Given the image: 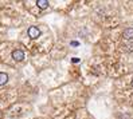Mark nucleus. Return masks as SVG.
<instances>
[{
    "label": "nucleus",
    "instance_id": "20e7f679",
    "mask_svg": "<svg viewBox=\"0 0 133 119\" xmlns=\"http://www.w3.org/2000/svg\"><path fill=\"white\" fill-rule=\"evenodd\" d=\"M124 36L127 38V39H132V38H133V29H132V28L125 29V31H124Z\"/></svg>",
    "mask_w": 133,
    "mask_h": 119
},
{
    "label": "nucleus",
    "instance_id": "7ed1b4c3",
    "mask_svg": "<svg viewBox=\"0 0 133 119\" xmlns=\"http://www.w3.org/2000/svg\"><path fill=\"white\" fill-rule=\"evenodd\" d=\"M36 4L41 7V8H47V7H49V2H47V0H38Z\"/></svg>",
    "mask_w": 133,
    "mask_h": 119
},
{
    "label": "nucleus",
    "instance_id": "423d86ee",
    "mask_svg": "<svg viewBox=\"0 0 133 119\" xmlns=\"http://www.w3.org/2000/svg\"><path fill=\"white\" fill-rule=\"evenodd\" d=\"M132 86H133V82H132Z\"/></svg>",
    "mask_w": 133,
    "mask_h": 119
},
{
    "label": "nucleus",
    "instance_id": "f257e3e1",
    "mask_svg": "<svg viewBox=\"0 0 133 119\" xmlns=\"http://www.w3.org/2000/svg\"><path fill=\"white\" fill-rule=\"evenodd\" d=\"M28 35L31 38H38V36H41V31H39L36 27H30L28 28Z\"/></svg>",
    "mask_w": 133,
    "mask_h": 119
},
{
    "label": "nucleus",
    "instance_id": "f03ea898",
    "mask_svg": "<svg viewBox=\"0 0 133 119\" xmlns=\"http://www.w3.org/2000/svg\"><path fill=\"white\" fill-rule=\"evenodd\" d=\"M12 58L15 59V60H22L23 58H24V54H23V51H19V50H16V51H14V54H12Z\"/></svg>",
    "mask_w": 133,
    "mask_h": 119
},
{
    "label": "nucleus",
    "instance_id": "39448f33",
    "mask_svg": "<svg viewBox=\"0 0 133 119\" xmlns=\"http://www.w3.org/2000/svg\"><path fill=\"white\" fill-rule=\"evenodd\" d=\"M7 80H8V75L2 72V74H0V84H4Z\"/></svg>",
    "mask_w": 133,
    "mask_h": 119
}]
</instances>
